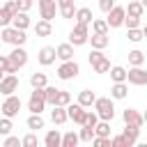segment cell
Masks as SVG:
<instances>
[{
	"label": "cell",
	"mask_w": 147,
	"mask_h": 147,
	"mask_svg": "<svg viewBox=\"0 0 147 147\" xmlns=\"http://www.w3.org/2000/svg\"><path fill=\"white\" fill-rule=\"evenodd\" d=\"M92 106H94L99 119H106V122H113V119H115V103H113V96H96Z\"/></svg>",
	"instance_id": "6da1fadb"
},
{
	"label": "cell",
	"mask_w": 147,
	"mask_h": 147,
	"mask_svg": "<svg viewBox=\"0 0 147 147\" xmlns=\"http://www.w3.org/2000/svg\"><path fill=\"white\" fill-rule=\"evenodd\" d=\"M0 39L5 41V44H11V46H23L25 44V30H18V28H14V25H5L2 30H0Z\"/></svg>",
	"instance_id": "7a4b0ae2"
},
{
	"label": "cell",
	"mask_w": 147,
	"mask_h": 147,
	"mask_svg": "<svg viewBox=\"0 0 147 147\" xmlns=\"http://www.w3.org/2000/svg\"><path fill=\"white\" fill-rule=\"evenodd\" d=\"M90 39V25L87 23H76L69 32V44L76 48V46H85Z\"/></svg>",
	"instance_id": "3957f363"
},
{
	"label": "cell",
	"mask_w": 147,
	"mask_h": 147,
	"mask_svg": "<svg viewBox=\"0 0 147 147\" xmlns=\"http://www.w3.org/2000/svg\"><path fill=\"white\" fill-rule=\"evenodd\" d=\"M46 106H48V103H46L44 87H32L30 99H28V110H30V113H44Z\"/></svg>",
	"instance_id": "277c9868"
},
{
	"label": "cell",
	"mask_w": 147,
	"mask_h": 147,
	"mask_svg": "<svg viewBox=\"0 0 147 147\" xmlns=\"http://www.w3.org/2000/svg\"><path fill=\"white\" fill-rule=\"evenodd\" d=\"M90 64H92V69H94L96 74H108V69H110L108 55H103V51H99V48H92V53H90Z\"/></svg>",
	"instance_id": "5b68a950"
},
{
	"label": "cell",
	"mask_w": 147,
	"mask_h": 147,
	"mask_svg": "<svg viewBox=\"0 0 147 147\" xmlns=\"http://www.w3.org/2000/svg\"><path fill=\"white\" fill-rule=\"evenodd\" d=\"M18 110H21V96H16V94L5 96V101H2V106H0V115L14 119V117L18 115Z\"/></svg>",
	"instance_id": "8992f818"
},
{
	"label": "cell",
	"mask_w": 147,
	"mask_h": 147,
	"mask_svg": "<svg viewBox=\"0 0 147 147\" xmlns=\"http://www.w3.org/2000/svg\"><path fill=\"white\" fill-rule=\"evenodd\" d=\"M78 74H80V67H78L76 60H64V62L57 67V78H60V80H71V78H76Z\"/></svg>",
	"instance_id": "52a82bcc"
},
{
	"label": "cell",
	"mask_w": 147,
	"mask_h": 147,
	"mask_svg": "<svg viewBox=\"0 0 147 147\" xmlns=\"http://www.w3.org/2000/svg\"><path fill=\"white\" fill-rule=\"evenodd\" d=\"M124 18H126V9L124 7H119V5H115L108 14H106V23H108V28H122L124 25Z\"/></svg>",
	"instance_id": "ba28073f"
},
{
	"label": "cell",
	"mask_w": 147,
	"mask_h": 147,
	"mask_svg": "<svg viewBox=\"0 0 147 147\" xmlns=\"http://www.w3.org/2000/svg\"><path fill=\"white\" fill-rule=\"evenodd\" d=\"M126 83H131V85H147V69L129 67L126 69Z\"/></svg>",
	"instance_id": "9c48e42d"
},
{
	"label": "cell",
	"mask_w": 147,
	"mask_h": 147,
	"mask_svg": "<svg viewBox=\"0 0 147 147\" xmlns=\"http://www.w3.org/2000/svg\"><path fill=\"white\" fill-rule=\"evenodd\" d=\"M37 9H39V16L44 21H53L55 14H57V2L55 0H39L37 2Z\"/></svg>",
	"instance_id": "30bf717a"
},
{
	"label": "cell",
	"mask_w": 147,
	"mask_h": 147,
	"mask_svg": "<svg viewBox=\"0 0 147 147\" xmlns=\"http://www.w3.org/2000/svg\"><path fill=\"white\" fill-rule=\"evenodd\" d=\"M18 90V76L16 74H5V78L0 80V94L2 96H9Z\"/></svg>",
	"instance_id": "8fae6325"
},
{
	"label": "cell",
	"mask_w": 147,
	"mask_h": 147,
	"mask_svg": "<svg viewBox=\"0 0 147 147\" xmlns=\"http://www.w3.org/2000/svg\"><path fill=\"white\" fill-rule=\"evenodd\" d=\"M85 113H87V110H85V108H83V106H80L78 101H76V103H69V106H67V115H69V119H71L74 124H78V126H80V124L85 122Z\"/></svg>",
	"instance_id": "7c38bea8"
},
{
	"label": "cell",
	"mask_w": 147,
	"mask_h": 147,
	"mask_svg": "<svg viewBox=\"0 0 147 147\" xmlns=\"http://www.w3.org/2000/svg\"><path fill=\"white\" fill-rule=\"evenodd\" d=\"M9 62H11V64H16L18 69H21V67H25V64H28V51H25L23 46H14V48H11V53H9Z\"/></svg>",
	"instance_id": "4fadbf2b"
},
{
	"label": "cell",
	"mask_w": 147,
	"mask_h": 147,
	"mask_svg": "<svg viewBox=\"0 0 147 147\" xmlns=\"http://www.w3.org/2000/svg\"><path fill=\"white\" fill-rule=\"evenodd\" d=\"M37 60H39V64H41V67H51V64H55V60H57L55 48H53V46H44V48L39 51Z\"/></svg>",
	"instance_id": "5bb4252c"
},
{
	"label": "cell",
	"mask_w": 147,
	"mask_h": 147,
	"mask_svg": "<svg viewBox=\"0 0 147 147\" xmlns=\"http://www.w3.org/2000/svg\"><path fill=\"white\" fill-rule=\"evenodd\" d=\"M69 119V115H67V106H53V110H51V122L55 124V126H62L64 122Z\"/></svg>",
	"instance_id": "9a60e30c"
},
{
	"label": "cell",
	"mask_w": 147,
	"mask_h": 147,
	"mask_svg": "<svg viewBox=\"0 0 147 147\" xmlns=\"http://www.w3.org/2000/svg\"><path fill=\"white\" fill-rule=\"evenodd\" d=\"M122 119H124V124H133V126H142V124H145L142 115H140L136 108H126V110L122 113Z\"/></svg>",
	"instance_id": "2e32d148"
},
{
	"label": "cell",
	"mask_w": 147,
	"mask_h": 147,
	"mask_svg": "<svg viewBox=\"0 0 147 147\" xmlns=\"http://www.w3.org/2000/svg\"><path fill=\"white\" fill-rule=\"evenodd\" d=\"M55 2H57V14L62 18H74V14H76L74 0H55Z\"/></svg>",
	"instance_id": "e0dca14e"
},
{
	"label": "cell",
	"mask_w": 147,
	"mask_h": 147,
	"mask_svg": "<svg viewBox=\"0 0 147 147\" xmlns=\"http://www.w3.org/2000/svg\"><path fill=\"white\" fill-rule=\"evenodd\" d=\"M44 145L46 147H62V133L57 129H48L44 136Z\"/></svg>",
	"instance_id": "ac0fdd59"
},
{
	"label": "cell",
	"mask_w": 147,
	"mask_h": 147,
	"mask_svg": "<svg viewBox=\"0 0 147 147\" xmlns=\"http://www.w3.org/2000/svg\"><path fill=\"white\" fill-rule=\"evenodd\" d=\"M122 136L129 140V145L133 147L136 142H138V138H140V126H133V124H124V129H122Z\"/></svg>",
	"instance_id": "d6986e66"
},
{
	"label": "cell",
	"mask_w": 147,
	"mask_h": 147,
	"mask_svg": "<svg viewBox=\"0 0 147 147\" xmlns=\"http://www.w3.org/2000/svg\"><path fill=\"white\" fill-rule=\"evenodd\" d=\"M74 18H76V23H92V18H94V14H92V9L90 7H76V14H74Z\"/></svg>",
	"instance_id": "ffe728a7"
},
{
	"label": "cell",
	"mask_w": 147,
	"mask_h": 147,
	"mask_svg": "<svg viewBox=\"0 0 147 147\" xmlns=\"http://www.w3.org/2000/svg\"><path fill=\"white\" fill-rule=\"evenodd\" d=\"M11 25L18 28V30H28V28H30V16H28V11H16L14 18H11Z\"/></svg>",
	"instance_id": "44dd1931"
},
{
	"label": "cell",
	"mask_w": 147,
	"mask_h": 147,
	"mask_svg": "<svg viewBox=\"0 0 147 147\" xmlns=\"http://www.w3.org/2000/svg\"><path fill=\"white\" fill-rule=\"evenodd\" d=\"M87 44H92V48H99V51H103L108 44H110V39H108V34H90V39H87Z\"/></svg>",
	"instance_id": "7402d4cb"
},
{
	"label": "cell",
	"mask_w": 147,
	"mask_h": 147,
	"mask_svg": "<svg viewBox=\"0 0 147 147\" xmlns=\"http://www.w3.org/2000/svg\"><path fill=\"white\" fill-rule=\"evenodd\" d=\"M55 55H57V60H74V46L67 41V44H60L57 48H55Z\"/></svg>",
	"instance_id": "603a6c76"
},
{
	"label": "cell",
	"mask_w": 147,
	"mask_h": 147,
	"mask_svg": "<svg viewBox=\"0 0 147 147\" xmlns=\"http://www.w3.org/2000/svg\"><path fill=\"white\" fill-rule=\"evenodd\" d=\"M28 129L30 131H39V129H44L46 126V122H44V117H41V113H30V117H28Z\"/></svg>",
	"instance_id": "cb8c5ba5"
},
{
	"label": "cell",
	"mask_w": 147,
	"mask_h": 147,
	"mask_svg": "<svg viewBox=\"0 0 147 147\" xmlns=\"http://www.w3.org/2000/svg\"><path fill=\"white\" fill-rule=\"evenodd\" d=\"M51 32H53V25H51V21H37L34 23V34L37 37H51Z\"/></svg>",
	"instance_id": "d4e9b609"
},
{
	"label": "cell",
	"mask_w": 147,
	"mask_h": 147,
	"mask_svg": "<svg viewBox=\"0 0 147 147\" xmlns=\"http://www.w3.org/2000/svg\"><path fill=\"white\" fill-rule=\"evenodd\" d=\"M126 94H129V83H113V87H110L113 99H126Z\"/></svg>",
	"instance_id": "484cf974"
},
{
	"label": "cell",
	"mask_w": 147,
	"mask_h": 147,
	"mask_svg": "<svg viewBox=\"0 0 147 147\" xmlns=\"http://www.w3.org/2000/svg\"><path fill=\"white\" fill-rule=\"evenodd\" d=\"M94 99H96V94H94L92 90H80V92H78V103H80L83 108H92Z\"/></svg>",
	"instance_id": "4316f807"
},
{
	"label": "cell",
	"mask_w": 147,
	"mask_h": 147,
	"mask_svg": "<svg viewBox=\"0 0 147 147\" xmlns=\"http://www.w3.org/2000/svg\"><path fill=\"white\" fill-rule=\"evenodd\" d=\"M124 9H126V14H129V16H138V18H142V14H145V7H142V2H140V0H131Z\"/></svg>",
	"instance_id": "83f0119b"
},
{
	"label": "cell",
	"mask_w": 147,
	"mask_h": 147,
	"mask_svg": "<svg viewBox=\"0 0 147 147\" xmlns=\"http://www.w3.org/2000/svg\"><path fill=\"white\" fill-rule=\"evenodd\" d=\"M108 74H110L113 83H126V69H124V67L115 64V67H110V69H108Z\"/></svg>",
	"instance_id": "f1b7e54d"
},
{
	"label": "cell",
	"mask_w": 147,
	"mask_h": 147,
	"mask_svg": "<svg viewBox=\"0 0 147 147\" xmlns=\"http://www.w3.org/2000/svg\"><path fill=\"white\" fill-rule=\"evenodd\" d=\"M142 64H145V53L138 48L129 51V67H142Z\"/></svg>",
	"instance_id": "f546056e"
},
{
	"label": "cell",
	"mask_w": 147,
	"mask_h": 147,
	"mask_svg": "<svg viewBox=\"0 0 147 147\" xmlns=\"http://www.w3.org/2000/svg\"><path fill=\"white\" fill-rule=\"evenodd\" d=\"M90 25H92V32L94 34H108V30H110L108 23H106V18H92Z\"/></svg>",
	"instance_id": "4dcf8cb0"
},
{
	"label": "cell",
	"mask_w": 147,
	"mask_h": 147,
	"mask_svg": "<svg viewBox=\"0 0 147 147\" xmlns=\"http://www.w3.org/2000/svg\"><path fill=\"white\" fill-rule=\"evenodd\" d=\"M78 142H80V138H78L76 131H67V133H62V147H78Z\"/></svg>",
	"instance_id": "1f68e13d"
},
{
	"label": "cell",
	"mask_w": 147,
	"mask_h": 147,
	"mask_svg": "<svg viewBox=\"0 0 147 147\" xmlns=\"http://www.w3.org/2000/svg\"><path fill=\"white\" fill-rule=\"evenodd\" d=\"M30 85H32V87H46V85H48V80H46V74H41V71H34V74H30Z\"/></svg>",
	"instance_id": "d6a6232c"
},
{
	"label": "cell",
	"mask_w": 147,
	"mask_h": 147,
	"mask_svg": "<svg viewBox=\"0 0 147 147\" xmlns=\"http://www.w3.org/2000/svg\"><path fill=\"white\" fill-rule=\"evenodd\" d=\"M94 136H106V138H110V122L99 119L96 126H94Z\"/></svg>",
	"instance_id": "836d02e7"
},
{
	"label": "cell",
	"mask_w": 147,
	"mask_h": 147,
	"mask_svg": "<svg viewBox=\"0 0 147 147\" xmlns=\"http://www.w3.org/2000/svg\"><path fill=\"white\" fill-rule=\"evenodd\" d=\"M11 18H14V11L9 9V7H0V28H5V25H11Z\"/></svg>",
	"instance_id": "e575fe53"
},
{
	"label": "cell",
	"mask_w": 147,
	"mask_h": 147,
	"mask_svg": "<svg viewBox=\"0 0 147 147\" xmlns=\"http://www.w3.org/2000/svg\"><path fill=\"white\" fill-rule=\"evenodd\" d=\"M78 138H80V142H92V138H94V129H92V126H85V124H80Z\"/></svg>",
	"instance_id": "d590c367"
},
{
	"label": "cell",
	"mask_w": 147,
	"mask_h": 147,
	"mask_svg": "<svg viewBox=\"0 0 147 147\" xmlns=\"http://www.w3.org/2000/svg\"><path fill=\"white\" fill-rule=\"evenodd\" d=\"M57 87H53V85H46L44 87V94H46V103H51V106H55V99H57Z\"/></svg>",
	"instance_id": "8d00e7d4"
},
{
	"label": "cell",
	"mask_w": 147,
	"mask_h": 147,
	"mask_svg": "<svg viewBox=\"0 0 147 147\" xmlns=\"http://www.w3.org/2000/svg\"><path fill=\"white\" fill-rule=\"evenodd\" d=\"M21 145H23V147H37V145H39L37 133H34V131H30L28 136H23V138H21Z\"/></svg>",
	"instance_id": "74e56055"
},
{
	"label": "cell",
	"mask_w": 147,
	"mask_h": 147,
	"mask_svg": "<svg viewBox=\"0 0 147 147\" xmlns=\"http://www.w3.org/2000/svg\"><path fill=\"white\" fill-rule=\"evenodd\" d=\"M11 129H14V124H11V117H0V136H9L11 133Z\"/></svg>",
	"instance_id": "f35d334b"
},
{
	"label": "cell",
	"mask_w": 147,
	"mask_h": 147,
	"mask_svg": "<svg viewBox=\"0 0 147 147\" xmlns=\"http://www.w3.org/2000/svg\"><path fill=\"white\" fill-rule=\"evenodd\" d=\"M126 37H129V41H133V44H138V41H142V39H145L142 28H131V30L126 32Z\"/></svg>",
	"instance_id": "ab89813d"
},
{
	"label": "cell",
	"mask_w": 147,
	"mask_h": 147,
	"mask_svg": "<svg viewBox=\"0 0 147 147\" xmlns=\"http://www.w3.org/2000/svg\"><path fill=\"white\" fill-rule=\"evenodd\" d=\"M55 103H57V106H69V103H71V94H69L67 90H60V92H57Z\"/></svg>",
	"instance_id": "60d3db41"
},
{
	"label": "cell",
	"mask_w": 147,
	"mask_h": 147,
	"mask_svg": "<svg viewBox=\"0 0 147 147\" xmlns=\"http://www.w3.org/2000/svg\"><path fill=\"white\" fill-rule=\"evenodd\" d=\"M96 122H99V115H96V110H87V113H85V122H83V124L94 129V126H96Z\"/></svg>",
	"instance_id": "b9f144b4"
},
{
	"label": "cell",
	"mask_w": 147,
	"mask_h": 147,
	"mask_svg": "<svg viewBox=\"0 0 147 147\" xmlns=\"http://www.w3.org/2000/svg\"><path fill=\"white\" fill-rule=\"evenodd\" d=\"M110 147H131L129 140L119 133V136H110Z\"/></svg>",
	"instance_id": "7bdbcfd3"
},
{
	"label": "cell",
	"mask_w": 147,
	"mask_h": 147,
	"mask_svg": "<svg viewBox=\"0 0 147 147\" xmlns=\"http://www.w3.org/2000/svg\"><path fill=\"white\" fill-rule=\"evenodd\" d=\"M92 145H94V147H110V138H106V136H94V138H92Z\"/></svg>",
	"instance_id": "ee69618b"
},
{
	"label": "cell",
	"mask_w": 147,
	"mask_h": 147,
	"mask_svg": "<svg viewBox=\"0 0 147 147\" xmlns=\"http://www.w3.org/2000/svg\"><path fill=\"white\" fill-rule=\"evenodd\" d=\"M124 25H126L129 30H131V28H140V18H138V16H129V14H126V18H124Z\"/></svg>",
	"instance_id": "f6af8a7d"
},
{
	"label": "cell",
	"mask_w": 147,
	"mask_h": 147,
	"mask_svg": "<svg viewBox=\"0 0 147 147\" xmlns=\"http://www.w3.org/2000/svg\"><path fill=\"white\" fill-rule=\"evenodd\" d=\"M113 7H115V0H99V9H101L103 14H108Z\"/></svg>",
	"instance_id": "bcb514c9"
},
{
	"label": "cell",
	"mask_w": 147,
	"mask_h": 147,
	"mask_svg": "<svg viewBox=\"0 0 147 147\" xmlns=\"http://www.w3.org/2000/svg\"><path fill=\"white\" fill-rule=\"evenodd\" d=\"M2 145H5V147H16V145H21V140H18L16 136H5Z\"/></svg>",
	"instance_id": "7dc6e473"
},
{
	"label": "cell",
	"mask_w": 147,
	"mask_h": 147,
	"mask_svg": "<svg viewBox=\"0 0 147 147\" xmlns=\"http://www.w3.org/2000/svg\"><path fill=\"white\" fill-rule=\"evenodd\" d=\"M16 5H18V11H30L32 0H16Z\"/></svg>",
	"instance_id": "c3c4849f"
},
{
	"label": "cell",
	"mask_w": 147,
	"mask_h": 147,
	"mask_svg": "<svg viewBox=\"0 0 147 147\" xmlns=\"http://www.w3.org/2000/svg\"><path fill=\"white\" fill-rule=\"evenodd\" d=\"M11 62H9V55H0V71L2 74H7V67H9Z\"/></svg>",
	"instance_id": "681fc988"
},
{
	"label": "cell",
	"mask_w": 147,
	"mask_h": 147,
	"mask_svg": "<svg viewBox=\"0 0 147 147\" xmlns=\"http://www.w3.org/2000/svg\"><path fill=\"white\" fill-rule=\"evenodd\" d=\"M142 34H145V37H147V25H142Z\"/></svg>",
	"instance_id": "f907efd6"
},
{
	"label": "cell",
	"mask_w": 147,
	"mask_h": 147,
	"mask_svg": "<svg viewBox=\"0 0 147 147\" xmlns=\"http://www.w3.org/2000/svg\"><path fill=\"white\" fill-rule=\"evenodd\" d=\"M142 119H145V122H147V110H145V113H142Z\"/></svg>",
	"instance_id": "816d5d0a"
},
{
	"label": "cell",
	"mask_w": 147,
	"mask_h": 147,
	"mask_svg": "<svg viewBox=\"0 0 147 147\" xmlns=\"http://www.w3.org/2000/svg\"><path fill=\"white\" fill-rule=\"evenodd\" d=\"M140 2H142V7H145V9H147V0H140Z\"/></svg>",
	"instance_id": "f5cc1de1"
},
{
	"label": "cell",
	"mask_w": 147,
	"mask_h": 147,
	"mask_svg": "<svg viewBox=\"0 0 147 147\" xmlns=\"http://www.w3.org/2000/svg\"><path fill=\"white\" fill-rule=\"evenodd\" d=\"M2 78H5V74H2V71H0V80H2Z\"/></svg>",
	"instance_id": "db71d44e"
}]
</instances>
